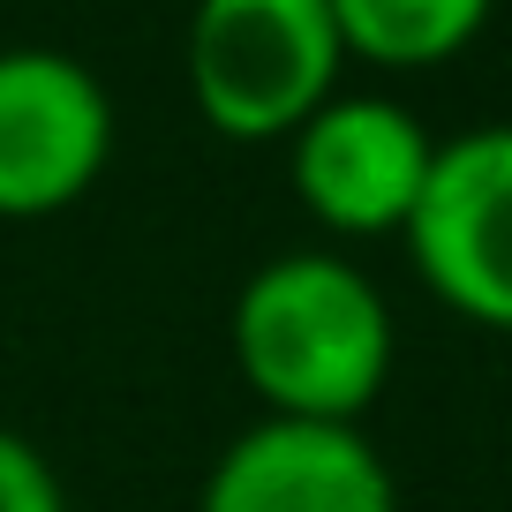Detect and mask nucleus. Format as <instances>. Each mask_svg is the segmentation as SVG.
Here are the masks:
<instances>
[{
	"instance_id": "5",
	"label": "nucleus",
	"mask_w": 512,
	"mask_h": 512,
	"mask_svg": "<svg viewBox=\"0 0 512 512\" xmlns=\"http://www.w3.org/2000/svg\"><path fill=\"white\" fill-rule=\"evenodd\" d=\"M430 159H437V136L400 98H377V91L324 98L287 136L294 196L332 234H407Z\"/></svg>"
},
{
	"instance_id": "2",
	"label": "nucleus",
	"mask_w": 512,
	"mask_h": 512,
	"mask_svg": "<svg viewBox=\"0 0 512 512\" xmlns=\"http://www.w3.org/2000/svg\"><path fill=\"white\" fill-rule=\"evenodd\" d=\"M347 38L332 0H196L181 31L189 98L234 144H287L294 128L339 98Z\"/></svg>"
},
{
	"instance_id": "8",
	"label": "nucleus",
	"mask_w": 512,
	"mask_h": 512,
	"mask_svg": "<svg viewBox=\"0 0 512 512\" xmlns=\"http://www.w3.org/2000/svg\"><path fill=\"white\" fill-rule=\"evenodd\" d=\"M0 512H68V490L53 475V460L23 430L0 422Z\"/></svg>"
},
{
	"instance_id": "3",
	"label": "nucleus",
	"mask_w": 512,
	"mask_h": 512,
	"mask_svg": "<svg viewBox=\"0 0 512 512\" xmlns=\"http://www.w3.org/2000/svg\"><path fill=\"white\" fill-rule=\"evenodd\" d=\"M400 241L452 317L512 332V121L437 144Z\"/></svg>"
},
{
	"instance_id": "4",
	"label": "nucleus",
	"mask_w": 512,
	"mask_h": 512,
	"mask_svg": "<svg viewBox=\"0 0 512 512\" xmlns=\"http://www.w3.org/2000/svg\"><path fill=\"white\" fill-rule=\"evenodd\" d=\"M113 159V98L76 53H0V219H46L91 196Z\"/></svg>"
},
{
	"instance_id": "1",
	"label": "nucleus",
	"mask_w": 512,
	"mask_h": 512,
	"mask_svg": "<svg viewBox=\"0 0 512 512\" xmlns=\"http://www.w3.org/2000/svg\"><path fill=\"white\" fill-rule=\"evenodd\" d=\"M234 369L264 415L362 422L392 384L400 324L362 264L332 249H287L256 264L234 294Z\"/></svg>"
},
{
	"instance_id": "6",
	"label": "nucleus",
	"mask_w": 512,
	"mask_h": 512,
	"mask_svg": "<svg viewBox=\"0 0 512 512\" xmlns=\"http://www.w3.org/2000/svg\"><path fill=\"white\" fill-rule=\"evenodd\" d=\"M196 512H400V482L362 422L256 415L211 460Z\"/></svg>"
},
{
	"instance_id": "7",
	"label": "nucleus",
	"mask_w": 512,
	"mask_h": 512,
	"mask_svg": "<svg viewBox=\"0 0 512 512\" xmlns=\"http://www.w3.org/2000/svg\"><path fill=\"white\" fill-rule=\"evenodd\" d=\"M497 0H332L347 61L369 68H437L482 38Z\"/></svg>"
}]
</instances>
